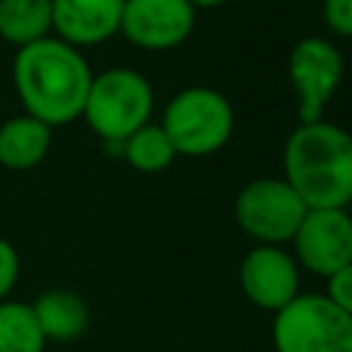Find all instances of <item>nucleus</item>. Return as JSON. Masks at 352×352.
I'll return each mask as SVG.
<instances>
[{
  "mask_svg": "<svg viewBox=\"0 0 352 352\" xmlns=\"http://www.w3.org/2000/svg\"><path fill=\"white\" fill-rule=\"evenodd\" d=\"M11 77L28 116L47 126H63L82 116L94 72L77 47L47 36L16 50Z\"/></svg>",
  "mask_w": 352,
  "mask_h": 352,
  "instance_id": "obj_1",
  "label": "nucleus"
},
{
  "mask_svg": "<svg viewBox=\"0 0 352 352\" xmlns=\"http://www.w3.org/2000/svg\"><path fill=\"white\" fill-rule=\"evenodd\" d=\"M283 179L308 209L352 204V135L330 121L297 124L283 146Z\"/></svg>",
  "mask_w": 352,
  "mask_h": 352,
  "instance_id": "obj_2",
  "label": "nucleus"
},
{
  "mask_svg": "<svg viewBox=\"0 0 352 352\" xmlns=\"http://www.w3.org/2000/svg\"><path fill=\"white\" fill-rule=\"evenodd\" d=\"M151 82L135 69L116 66L94 74L82 104V118L104 143L121 146L135 129L151 121Z\"/></svg>",
  "mask_w": 352,
  "mask_h": 352,
  "instance_id": "obj_3",
  "label": "nucleus"
},
{
  "mask_svg": "<svg viewBox=\"0 0 352 352\" xmlns=\"http://www.w3.org/2000/svg\"><path fill=\"white\" fill-rule=\"evenodd\" d=\"M160 126L182 157H209L234 132V107L217 88L192 85L179 91L162 110Z\"/></svg>",
  "mask_w": 352,
  "mask_h": 352,
  "instance_id": "obj_4",
  "label": "nucleus"
},
{
  "mask_svg": "<svg viewBox=\"0 0 352 352\" xmlns=\"http://www.w3.org/2000/svg\"><path fill=\"white\" fill-rule=\"evenodd\" d=\"M275 352H352V316L327 294H297L272 314Z\"/></svg>",
  "mask_w": 352,
  "mask_h": 352,
  "instance_id": "obj_5",
  "label": "nucleus"
},
{
  "mask_svg": "<svg viewBox=\"0 0 352 352\" xmlns=\"http://www.w3.org/2000/svg\"><path fill=\"white\" fill-rule=\"evenodd\" d=\"M308 206L292 190L286 179L264 176L248 182L234 201L236 226L256 239V245H286L292 242Z\"/></svg>",
  "mask_w": 352,
  "mask_h": 352,
  "instance_id": "obj_6",
  "label": "nucleus"
},
{
  "mask_svg": "<svg viewBox=\"0 0 352 352\" xmlns=\"http://www.w3.org/2000/svg\"><path fill=\"white\" fill-rule=\"evenodd\" d=\"M286 74L297 96L300 124L322 121L330 99L344 80V58L330 38L305 36L292 47Z\"/></svg>",
  "mask_w": 352,
  "mask_h": 352,
  "instance_id": "obj_7",
  "label": "nucleus"
},
{
  "mask_svg": "<svg viewBox=\"0 0 352 352\" xmlns=\"http://www.w3.org/2000/svg\"><path fill=\"white\" fill-rule=\"evenodd\" d=\"M294 261L330 278L352 261V214L346 209H308L292 236Z\"/></svg>",
  "mask_w": 352,
  "mask_h": 352,
  "instance_id": "obj_8",
  "label": "nucleus"
},
{
  "mask_svg": "<svg viewBox=\"0 0 352 352\" xmlns=\"http://www.w3.org/2000/svg\"><path fill=\"white\" fill-rule=\"evenodd\" d=\"M195 14L187 0H124L118 33L140 50H173L190 38Z\"/></svg>",
  "mask_w": 352,
  "mask_h": 352,
  "instance_id": "obj_9",
  "label": "nucleus"
},
{
  "mask_svg": "<svg viewBox=\"0 0 352 352\" xmlns=\"http://www.w3.org/2000/svg\"><path fill=\"white\" fill-rule=\"evenodd\" d=\"M242 294L261 311H280L300 294V264L283 245H256L239 264Z\"/></svg>",
  "mask_w": 352,
  "mask_h": 352,
  "instance_id": "obj_10",
  "label": "nucleus"
},
{
  "mask_svg": "<svg viewBox=\"0 0 352 352\" xmlns=\"http://www.w3.org/2000/svg\"><path fill=\"white\" fill-rule=\"evenodd\" d=\"M124 0H52V36L72 47H96L121 30Z\"/></svg>",
  "mask_w": 352,
  "mask_h": 352,
  "instance_id": "obj_11",
  "label": "nucleus"
},
{
  "mask_svg": "<svg viewBox=\"0 0 352 352\" xmlns=\"http://www.w3.org/2000/svg\"><path fill=\"white\" fill-rule=\"evenodd\" d=\"M30 308L44 341H58V344L77 341L91 319L85 300L72 289H47L36 297Z\"/></svg>",
  "mask_w": 352,
  "mask_h": 352,
  "instance_id": "obj_12",
  "label": "nucleus"
},
{
  "mask_svg": "<svg viewBox=\"0 0 352 352\" xmlns=\"http://www.w3.org/2000/svg\"><path fill=\"white\" fill-rule=\"evenodd\" d=\"M52 146V126L22 113L0 124V165L8 170H30L44 162Z\"/></svg>",
  "mask_w": 352,
  "mask_h": 352,
  "instance_id": "obj_13",
  "label": "nucleus"
},
{
  "mask_svg": "<svg viewBox=\"0 0 352 352\" xmlns=\"http://www.w3.org/2000/svg\"><path fill=\"white\" fill-rule=\"evenodd\" d=\"M52 36V0H0V38L19 47Z\"/></svg>",
  "mask_w": 352,
  "mask_h": 352,
  "instance_id": "obj_14",
  "label": "nucleus"
},
{
  "mask_svg": "<svg viewBox=\"0 0 352 352\" xmlns=\"http://www.w3.org/2000/svg\"><path fill=\"white\" fill-rule=\"evenodd\" d=\"M118 148H121L124 160L140 173H162L179 157L173 143L168 140L165 129L160 124H151V121L143 124L140 129H135Z\"/></svg>",
  "mask_w": 352,
  "mask_h": 352,
  "instance_id": "obj_15",
  "label": "nucleus"
},
{
  "mask_svg": "<svg viewBox=\"0 0 352 352\" xmlns=\"http://www.w3.org/2000/svg\"><path fill=\"white\" fill-rule=\"evenodd\" d=\"M47 341L28 302H0V352H44Z\"/></svg>",
  "mask_w": 352,
  "mask_h": 352,
  "instance_id": "obj_16",
  "label": "nucleus"
},
{
  "mask_svg": "<svg viewBox=\"0 0 352 352\" xmlns=\"http://www.w3.org/2000/svg\"><path fill=\"white\" fill-rule=\"evenodd\" d=\"M322 22L336 36L352 38V0H322Z\"/></svg>",
  "mask_w": 352,
  "mask_h": 352,
  "instance_id": "obj_17",
  "label": "nucleus"
},
{
  "mask_svg": "<svg viewBox=\"0 0 352 352\" xmlns=\"http://www.w3.org/2000/svg\"><path fill=\"white\" fill-rule=\"evenodd\" d=\"M16 280H19V253L8 239L0 236V302L8 300Z\"/></svg>",
  "mask_w": 352,
  "mask_h": 352,
  "instance_id": "obj_18",
  "label": "nucleus"
},
{
  "mask_svg": "<svg viewBox=\"0 0 352 352\" xmlns=\"http://www.w3.org/2000/svg\"><path fill=\"white\" fill-rule=\"evenodd\" d=\"M346 316H352V261L333 272L327 278V292H324Z\"/></svg>",
  "mask_w": 352,
  "mask_h": 352,
  "instance_id": "obj_19",
  "label": "nucleus"
},
{
  "mask_svg": "<svg viewBox=\"0 0 352 352\" xmlns=\"http://www.w3.org/2000/svg\"><path fill=\"white\" fill-rule=\"evenodd\" d=\"M195 11H201V8H217V6H223V3H228V0H187Z\"/></svg>",
  "mask_w": 352,
  "mask_h": 352,
  "instance_id": "obj_20",
  "label": "nucleus"
}]
</instances>
